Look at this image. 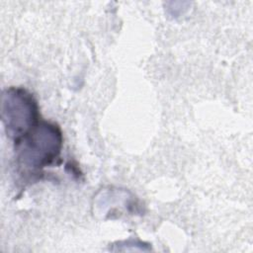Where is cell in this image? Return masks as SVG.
I'll return each instance as SVG.
<instances>
[{
    "label": "cell",
    "mask_w": 253,
    "mask_h": 253,
    "mask_svg": "<svg viewBox=\"0 0 253 253\" xmlns=\"http://www.w3.org/2000/svg\"><path fill=\"white\" fill-rule=\"evenodd\" d=\"M63 144L62 131L52 122L40 121L28 133L15 141L19 168L28 174H38L59 157Z\"/></svg>",
    "instance_id": "1"
},
{
    "label": "cell",
    "mask_w": 253,
    "mask_h": 253,
    "mask_svg": "<svg viewBox=\"0 0 253 253\" xmlns=\"http://www.w3.org/2000/svg\"><path fill=\"white\" fill-rule=\"evenodd\" d=\"M1 119L7 135L17 141L41 121L36 98L23 87L5 89L1 96Z\"/></svg>",
    "instance_id": "2"
}]
</instances>
